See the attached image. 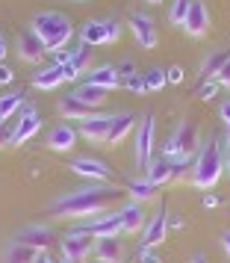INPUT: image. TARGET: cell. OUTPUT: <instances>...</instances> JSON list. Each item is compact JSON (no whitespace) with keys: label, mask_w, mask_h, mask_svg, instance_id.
<instances>
[{"label":"cell","mask_w":230,"mask_h":263,"mask_svg":"<svg viewBox=\"0 0 230 263\" xmlns=\"http://www.w3.org/2000/svg\"><path fill=\"white\" fill-rule=\"evenodd\" d=\"M115 195H118L115 186L92 183V186H83V190L71 192V195H62L59 201H53L50 204V213L53 216H71V219H80V216H100Z\"/></svg>","instance_id":"cell-1"},{"label":"cell","mask_w":230,"mask_h":263,"mask_svg":"<svg viewBox=\"0 0 230 263\" xmlns=\"http://www.w3.org/2000/svg\"><path fill=\"white\" fill-rule=\"evenodd\" d=\"M30 30H33V33L45 42V50H48V53L62 50L68 42H71V33H74L71 21H68L62 12H53V9H45V12L33 15Z\"/></svg>","instance_id":"cell-2"},{"label":"cell","mask_w":230,"mask_h":263,"mask_svg":"<svg viewBox=\"0 0 230 263\" xmlns=\"http://www.w3.org/2000/svg\"><path fill=\"white\" fill-rule=\"evenodd\" d=\"M221 168H224L221 145H218V139H210V142L198 151V160H195V166H192V183L198 190L216 186L218 178H221Z\"/></svg>","instance_id":"cell-3"},{"label":"cell","mask_w":230,"mask_h":263,"mask_svg":"<svg viewBox=\"0 0 230 263\" xmlns=\"http://www.w3.org/2000/svg\"><path fill=\"white\" fill-rule=\"evenodd\" d=\"M198 145H201V130H198V124H195V121H180L177 130L169 136L162 154L169 157V160H192V154L198 151Z\"/></svg>","instance_id":"cell-4"},{"label":"cell","mask_w":230,"mask_h":263,"mask_svg":"<svg viewBox=\"0 0 230 263\" xmlns=\"http://www.w3.org/2000/svg\"><path fill=\"white\" fill-rule=\"evenodd\" d=\"M92 239H95V237H92L86 228H74V231H68V234H65V239L59 242L62 257H65V260H71V263L89 257V254H92V249H95V242H92Z\"/></svg>","instance_id":"cell-5"},{"label":"cell","mask_w":230,"mask_h":263,"mask_svg":"<svg viewBox=\"0 0 230 263\" xmlns=\"http://www.w3.org/2000/svg\"><path fill=\"white\" fill-rule=\"evenodd\" d=\"M151 157H154V116L145 112L136 127V166L145 168Z\"/></svg>","instance_id":"cell-6"},{"label":"cell","mask_w":230,"mask_h":263,"mask_svg":"<svg viewBox=\"0 0 230 263\" xmlns=\"http://www.w3.org/2000/svg\"><path fill=\"white\" fill-rule=\"evenodd\" d=\"M74 175H80V178H89L92 183H107L109 180V166L103 160H97V157H74L71 163H68Z\"/></svg>","instance_id":"cell-7"},{"label":"cell","mask_w":230,"mask_h":263,"mask_svg":"<svg viewBox=\"0 0 230 263\" xmlns=\"http://www.w3.org/2000/svg\"><path fill=\"white\" fill-rule=\"evenodd\" d=\"M127 24H130V30H133V36H136V42H139V48H145V50H154V48H157V27H154V21H151L145 12H133Z\"/></svg>","instance_id":"cell-8"},{"label":"cell","mask_w":230,"mask_h":263,"mask_svg":"<svg viewBox=\"0 0 230 263\" xmlns=\"http://www.w3.org/2000/svg\"><path fill=\"white\" fill-rule=\"evenodd\" d=\"M15 48H18V57L24 62H38L48 50H45V42L33 33V30H21L18 39H15Z\"/></svg>","instance_id":"cell-9"},{"label":"cell","mask_w":230,"mask_h":263,"mask_svg":"<svg viewBox=\"0 0 230 263\" xmlns=\"http://www.w3.org/2000/svg\"><path fill=\"white\" fill-rule=\"evenodd\" d=\"M15 239H18V242H27V246H33L36 251H48V246L53 242V231H50V225L36 222V225L21 228V231L15 234Z\"/></svg>","instance_id":"cell-10"},{"label":"cell","mask_w":230,"mask_h":263,"mask_svg":"<svg viewBox=\"0 0 230 263\" xmlns=\"http://www.w3.org/2000/svg\"><path fill=\"white\" fill-rule=\"evenodd\" d=\"M206 27H210V9H206L201 0H192V6L186 12V21H183V30L192 39H198L206 33Z\"/></svg>","instance_id":"cell-11"},{"label":"cell","mask_w":230,"mask_h":263,"mask_svg":"<svg viewBox=\"0 0 230 263\" xmlns=\"http://www.w3.org/2000/svg\"><path fill=\"white\" fill-rule=\"evenodd\" d=\"M109 124H112V116H103V112H92L89 119L80 121V133H83L89 142H107Z\"/></svg>","instance_id":"cell-12"},{"label":"cell","mask_w":230,"mask_h":263,"mask_svg":"<svg viewBox=\"0 0 230 263\" xmlns=\"http://www.w3.org/2000/svg\"><path fill=\"white\" fill-rule=\"evenodd\" d=\"M80 228H86L92 237H118V234H121V216L118 213H100V216H95L92 222H86V225H80Z\"/></svg>","instance_id":"cell-13"},{"label":"cell","mask_w":230,"mask_h":263,"mask_svg":"<svg viewBox=\"0 0 230 263\" xmlns=\"http://www.w3.org/2000/svg\"><path fill=\"white\" fill-rule=\"evenodd\" d=\"M148 175L145 178L154 183V186H162V183H169L174 178V160H169L165 154H154L148 160Z\"/></svg>","instance_id":"cell-14"},{"label":"cell","mask_w":230,"mask_h":263,"mask_svg":"<svg viewBox=\"0 0 230 263\" xmlns=\"http://www.w3.org/2000/svg\"><path fill=\"white\" fill-rule=\"evenodd\" d=\"M38 127H41V121H38L36 107H21V121H18V127L12 130V145H21L27 139H33Z\"/></svg>","instance_id":"cell-15"},{"label":"cell","mask_w":230,"mask_h":263,"mask_svg":"<svg viewBox=\"0 0 230 263\" xmlns=\"http://www.w3.org/2000/svg\"><path fill=\"white\" fill-rule=\"evenodd\" d=\"M136 127V116L130 109L124 112H112V124H109V133H107V145H118L127 136V133Z\"/></svg>","instance_id":"cell-16"},{"label":"cell","mask_w":230,"mask_h":263,"mask_svg":"<svg viewBox=\"0 0 230 263\" xmlns=\"http://www.w3.org/2000/svg\"><path fill=\"white\" fill-rule=\"evenodd\" d=\"M121 216V231L124 234H139V231H145V213H142V204L139 201H127L118 210Z\"/></svg>","instance_id":"cell-17"},{"label":"cell","mask_w":230,"mask_h":263,"mask_svg":"<svg viewBox=\"0 0 230 263\" xmlns=\"http://www.w3.org/2000/svg\"><path fill=\"white\" fill-rule=\"evenodd\" d=\"M77 142V130L71 124H53L48 130V148L50 151H71Z\"/></svg>","instance_id":"cell-18"},{"label":"cell","mask_w":230,"mask_h":263,"mask_svg":"<svg viewBox=\"0 0 230 263\" xmlns=\"http://www.w3.org/2000/svg\"><path fill=\"white\" fill-rule=\"evenodd\" d=\"M121 239L118 237H95V249H92V254H95L100 263H118L121 260Z\"/></svg>","instance_id":"cell-19"},{"label":"cell","mask_w":230,"mask_h":263,"mask_svg":"<svg viewBox=\"0 0 230 263\" xmlns=\"http://www.w3.org/2000/svg\"><path fill=\"white\" fill-rule=\"evenodd\" d=\"M165 234H169V216L157 213L145 225V231H142V246H154V249H157L159 242L165 239Z\"/></svg>","instance_id":"cell-20"},{"label":"cell","mask_w":230,"mask_h":263,"mask_svg":"<svg viewBox=\"0 0 230 263\" xmlns=\"http://www.w3.org/2000/svg\"><path fill=\"white\" fill-rule=\"evenodd\" d=\"M38 254H41V251H36L33 246L12 239V242L3 249V263H36Z\"/></svg>","instance_id":"cell-21"},{"label":"cell","mask_w":230,"mask_h":263,"mask_svg":"<svg viewBox=\"0 0 230 263\" xmlns=\"http://www.w3.org/2000/svg\"><path fill=\"white\" fill-rule=\"evenodd\" d=\"M86 83L92 86H100V89H118L121 86V77H118V71H115V65H97V68H92L89 71V80Z\"/></svg>","instance_id":"cell-22"},{"label":"cell","mask_w":230,"mask_h":263,"mask_svg":"<svg viewBox=\"0 0 230 263\" xmlns=\"http://www.w3.org/2000/svg\"><path fill=\"white\" fill-rule=\"evenodd\" d=\"M59 112L68 121H83V119H89V116H92V107H86L80 98L65 95V98H59Z\"/></svg>","instance_id":"cell-23"},{"label":"cell","mask_w":230,"mask_h":263,"mask_svg":"<svg viewBox=\"0 0 230 263\" xmlns=\"http://www.w3.org/2000/svg\"><path fill=\"white\" fill-rule=\"evenodd\" d=\"M227 60H230L227 50H221V48L210 50V53H206V60H204V65H201V74H204L206 80H216L218 71L224 68V62H227Z\"/></svg>","instance_id":"cell-24"},{"label":"cell","mask_w":230,"mask_h":263,"mask_svg":"<svg viewBox=\"0 0 230 263\" xmlns=\"http://www.w3.org/2000/svg\"><path fill=\"white\" fill-rule=\"evenodd\" d=\"M65 80V74H62V65H50V68H45V71H36L33 74V86L36 89H56V86Z\"/></svg>","instance_id":"cell-25"},{"label":"cell","mask_w":230,"mask_h":263,"mask_svg":"<svg viewBox=\"0 0 230 263\" xmlns=\"http://www.w3.org/2000/svg\"><path fill=\"white\" fill-rule=\"evenodd\" d=\"M74 98H80L86 107H92L97 109L103 101H107V89H100V86H92V83H83V86H77L74 89Z\"/></svg>","instance_id":"cell-26"},{"label":"cell","mask_w":230,"mask_h":263,"mask_svg":"<svg viewBox=\"0 0 230 263\" xmlns=\"http://www.w3.org/2000/svg\"><path fill=\"white\" fill-rule=\"evenodd\" d=\"M80 39H83V45H107V30H103V21H86L80 27Z\"/></svg>","instance_id":"cell-27"},{"label":"cell","mask_w":230,"mask_h":263,"mask_svg":"<svg viewBox=\"0 0 230 263\" xmlns=\"http://www.w3.org/2000/svg\"><path fill=\"white\" fill-rule=\"evenodd\" d=\"M127 192H130V198L133 201H148V198H154V192H157V186L151 183L148 178H130L127 180Z\"/></svg>","instance_id":"cell-28"},{"label":"cell","mask_w":230,"mask_h":263,"mask_svg":"<svg viewBox=\"0 0 230 263\" xmlns=\"http://www.w3.org/2000/svg\"><path fill=\"white\" fill-rule=\"evenodd\" d=\"M24 104V95L21 92H6V95H0V121H9L21 109Z\"/></svg>","instance_id":"cell-29"},{"label":"cell","mask_w":230,"mask_h":263,"mask_svg":"<svg viewBox=\"0 0 230 263\" xmlns=\"http://www.w3.org/2000/svg\"><path fill=\"white\" fill-rule=\"evenodd\" d=\"M165 83H169V77H165V71H162V68H148V71H145L148 92H159Z\"/></svg>","instance_id":"cell-30"},{"label":"cell","mask_w":230,"mask_h":263,"mask_svg":"<svg viewBox=\"0 0 230 263\" xmlns=\"http://www.w3.org/2000/svg\"><path fill=\"white\" fill-rule=\"evenodd\" d=\"M189 6H192V0H174V3L169 6V21H171V24H180L183 27Z\"/></svg>","instance_id":"cell-31"},{"label":"cell","mask_w":230,"mask_h":263,"mask_svg":"<svg viewBox=\"0 0 230 263\" xmlns=\"http://www.w3.org/2000/svg\"><path fill=\"white\" fill-rule=\"evenodd\" d=\"M218 89H221V83H218V80H204V83H201V89H198V98H201V101H213V98L218 95Z\"/></svg>","instance_id":"cell-32"},{"label":"cell","mask_w":230,"mask_h":263,"mask_svg":"<svg viewBox=\"0 0 230 263\" xmlns=\"http://www.w3.org/2000/svg\"><path fill=\"white\" fill-rule=\"evenodd\" d=\"M115 71H118V77H121V83L127 80V77H133V74H139L136 71V62H133V57H124L118 65H115Z\"/></svg>","instance_id":"cell-33"},{"label":"cell","mask_w":230,"mask_h":263,"mask_svg":"<svg viewBox=\"0 0 230 263\" xmlns=\"http://www.w3.org/2000/svg\"><path fill=\"white\" fill-rule=\"evenodd\" d=\"M86 62H89V48H86V45H77V48H74V57H71V65L77 71H83Z\"/></svg>","instance_id":"cell-34"},{"label":"cell","mask_w":230,"mask_h":263,"mask_svg":"<svg viewBox=\"0 0 230 263\" xmlns=\"http://www.w3.org/2000/svg\"><path fill=\"white\" fill-rule=\"evenodd\" d=\"M136 257H139V263H162L159 254L154 251V246H139L136 249Z\"/></svg>","instance_id":"cell-35"},{"label":"cell","mask_w":230,"mask_h":263,"mask_svg":"<svg viewBox=\"0 0 230 263\" xmlns=\"http://www.w3.org/2000/svg\"><path fill=\"white\" fill-rule=\"evenodd\" d=\"M103 30H107V42H118L121 39V24L115 18H103Z\"/></svg>","instance_id":"cell-36"},{"label":"cell","mask_w":230,"mask_h":263,"mask_svg":"<svg viewBox=\"0 0 230 263\" xmlns=\"http://www.w3.org/2000/svg\"><path fill=\"white\" fill-rule=\"evenodd\" d=\"M124 86H127L130 92H136V95L148 92V86H145V74H133V77H127V80H124Z\"/></svg>","instance_id":"cell-37"},{"label":"cell","mask_w":230,"mask_h":263,"mask_svg":"<svg viewBox=\"0 0 230 263\" xmlns=\"http://www.w3.org/2000/svg\"><path fill=\"white\" fill-rule=\"evenodd\" d=\"M15 80V71L6 65V62H0V86H6V83H12Z\"/></svg>","instance_id":"cell-38"},{"label":"cell","mask_w":230,"mask_h":263,"mask_svg":"<svg viewBox=\"0 0 230 263\" xmlns=\"http://www.w3.org/2000/svg\"><path fill=\"white\" fill-rule=\"evenodd\" d=\"M216 80H218V83H221V86H227V89H230V60L224 62V68L218 71V77H216Z\"/></svg>","instance_id":"cell-39"},{"label":"cell","mask_w":230,"mask_h":263,"mask_svg":"<svg viewBox=\"0 0 230 263\" xmlns=\"http://www.w3.org/2000/svg\"><path fill=\"white\" fill-rule=\"evenodd\" d=\"M165 77H169V83H180V80H183V71H180V65H171L169 71H165Z\"/></svg>","instance_id":"cell-40"},{"label":"cell","mask_w":230,"mask_h":263,"mask_svg":"<svg viewBox=\"0 0 230 263\" xmlns=\"http://www.w3.org/2000/svg\"><path fill=\"white\" fill-rule=\"evenodd\" d=\"M3 145H12V133L6 130V127H3V121H0V148H3Z\"/></svg>","instance_id":"cell-41"},{"label":"cell","mask_w":230,"mask_h":263,"mask_svg":"<svg viewBox=\"0 0 230 263\" xmlns=\"http://www.w3.org/2000/svg\"><path fill=\"white\" fill-rule=\"evenodd\" d=\"M221 119L227 121V127H230V101H224V104H221Z\"/></svg>","instance_id":"cell-42"},{"label":"cell","mask_w":230,"mask_h":263,"mask_svg":"<svg viewBox=\"0 0 230 263\" xmlns=\"http://www.w3.org/2000/svg\"><path fill=\"white\" fill-rule=\"evenodd\" d=\"M221 246H224V251H227V257H230V231L221 234Z\"/></svg>","instance_id":"cell-43"},{"label":"cell","mask_w":230,"mask_h":263,"mask_svg":"<svg viewBox=\"0 0 230 263\" xmlns=\"http://www.w3.org/2000/svg\"><path fill=\"white\" fill-rule=\"evenodd\" d=\"M216 204H218L216 195H204V207H216Z\"/></svg>","instance_id":"cell-44"},{"label":"cell","mask_w":230,"mask_h":263,"mask_svg":"<svg viewBox=\"0 0 230 263\" xmlns=\"http://www.w3.org/2000/svg\"><path fill=\"white\" fill-rule=\"evenodd\" d=\"M36 263H56V260H53V257H48V251H41V254L36 257Z\"/></svg>","instance_id":"cell-45"},{"label":"cell","mask_w":230,"mask_h":263,"mask_svg":"<svg viewBox=\"0 0 230 263\" xmlns=\"http://www.w3.org/2000/svg\"><path fill=\"white\" fill-rule=\"evenodd\" d=\"M6 60V42H3V36H0V62Z\"/></svg>","instance_id":"cell-46"},{"label":"cell","mask_w":230,"mask_h":263,"mask_svg":"<svg viewBox=\"0 0 230 263\" xmlns=\"http://www.w3.org/2000/svg\"><path fill=\"white\" fill-rule=\"evenodd\" d=\"M192 263H206V260H204V254H195V257H192Z\"/></svg>","instance_id":"cell-47"},{"label":"cell","mask_w":230,"mask_h":263,"mask_svg":"<svg viewBox=\"0 0 230 263\" xmlns=\"http://www.w3.org/2000/svg\"><path fill=\"white\" fill-rule=\"evenodd\" d=\"M227 172H230V145H227Z\"/></svg>","instance_id":"cell-48"},{"label":"cell","mask_w":230,"mask_h":263,"mask_svg":"<svg viewBox=\"0 0 230 263\" xmlns=\"http://www.w3.org/2000/svg\"><path fill=\"white\" fill-rule=\"evenodd\" d=\"M148 3H162V0H148Z\"/></svg>","instance_id":"cell-49"},{"label":"cell","mask_w":230,"mask_h":263,"mask_svg":"<svg viewBox=\"0 0 230 263\" xmlns=\"http://www.w3.org/2000/svg\"><path fill=\"white\" fill-rule=\"evenodd\" d=\"M59 263H71V260H59Z\"/></svg>","instance_id":"cell-50"},{"label":"cell","mask_w":230,"mask_h":263,"mask_svg":"<svg viewBox=\"0 0 230 263\" xmlns=\"http://www.w3.org/2000/svg\"><path fill=\"white\" fill-rule=\"evenodd\" d=\"M118 263H121V260H118Z\"/></svg>","instance_id":"cell-51"}]
</instances>
